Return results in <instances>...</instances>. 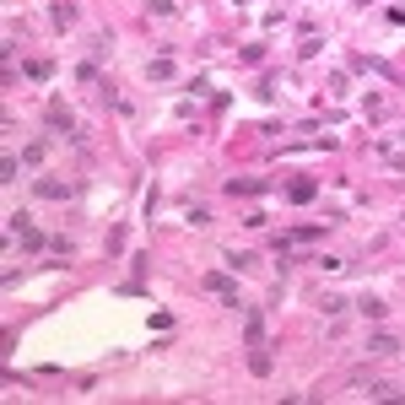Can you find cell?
<instances>
[{
  "instance_id": "cell-7",
  "label": "cell",
  "mask_w": 405,
  "mask_h": 405,
  "mask_svg": "<svg viewBox=\"0 0 405 405\" xmlns=\"http://www.w3.org/2000/svg\"><path fill=\"white\" fill-rule=\"evenodd\" d=\"M249 368H254L259 378L270 373V351H265V346H254V351H249Z\"/></svg>"
},
{
  "instance_id": "cell-10",
  "label": "cell",
  "mask_w": 405,
  "mask_h": 405,
  "mask_svg": "<svg viewBox=\"0 0 405 405\" xmlns=\"http://www.w3.org/2000/svg\"><path fill=\"white\" fill-rule=\"evenodd\" d=\"M76 81H81V87H97V81H103V76H97V65L87 60V65H76Z\"/></svg>"
},
{
  "instance_id": "cell-8",
  "label": "cell",
  "mask_w": 405,
  "mask_h": 405,
  "mask_svg": "<svg viewBox=\"0 0 405 405\" xmlns=\"http://www.w3.org/2000/svg\"><path fill=\"white\" fill-rule=\"evenodd\" d=\"M76 22V6L70 0H55V28H70Z\"/></svg>"
},
{
  "instance_id": "cell-2",
  "label": "cell",
  "mask_w": 405,
  "mask_h": 405,
  "mask_svg": "<svg viewBox=\"0 0 405 405\" xmlns=\"http://www.w3.org/2000/svg\"><path fill=\"white\" fill-rule=\"evenodd\" d=\"M49 135H76V114L65 103H49Z\"/></svg>"
},
{
  "instance_id": "cell-12",
  "label": "cell",
  "mask_w": 405,
  "mask_h": 405,
  "mask_svg": "<svg viewBox=\"0 0 405 405\" xmlns=\"http://www.w3.org/2000/svg\"><path fill=\"white\" fill-rule=\"evenodd\" d=\"M286 195H292V200H313V179H297V184H286Z\"/></svg>"
},
{
  "instance_id": "cell-3",
  "label": "cell",
  "mask_w": 405,
  "mask_h": 405,
  "mask_svg": "<svg viewBox=\"0 0 405 405\" xmlns=\"http://www.w3.org/2000/svg\"><path fill=\"white\" fill-rule=\"evenodd\" d=\"M32 195H38V200H70V184H65V179H38Z\"/></svg>"
},
{
  "instance_id": "cell-11",
  "label": "cell",
  "mask_w": 405,
  "mask_h": 405,
  "mask_svg": "<svg viewBox=\"0 0 405 405\" xmlns=\"http://www.w3.org/2000/svg\"><path fill=\"white\" fill-rule=\"evenodd\" d=\"M146 76H152V81H168V76H173V65H168V55H162V60H152V65H146Z\"/></svg>"
},
{
  "instance_id": "cell-4",
  "label": "cell",
  "mask_w": 405,
  "mask_h": 405,
  "mask_svg": "<svg viewBox=\"0 0 405 405\" xmlns=\"http://www.w3.org/2000/svg\"><path fill=\"white\" fill-rule=\"evenodd\" d=\"M351 65H357V70H373V76H384V81H400V76H395V65L373 60V55H351Z\"/></svg>"
},
{
  "instance_id": "cell-13",
  "label": "cell",
  "mask_w": 405,
  "mask_h": 405,
  "mask_svg": "<svg viewBox=\"0 0 405 405\" xmlns=\"http://www.w3.org/2000/svg\"><path fill=\"white\" fill-rule=\"evenodd\" d=\"M108 43H114L108 32H92V38H87V49H92V55H108Z\"/></svg>"
},
{
  "instance_id": "cell-5",
  "label": "cell",
  "mask_w": 405,
  "mask_h": 405,
  "mask_svg": "<svg viewBox=\"0 0 405 405\" xmlns=\"http://www.w3.org/2000/svg\"><path fill=\"white\" fill-rule=\"evenodd\" d=\"M270 179H227V195H265Z\"/></svg>"
},
{
  "instance_id": "cell-9",
  "label": "cell",
  "mask_w": 405,
  "mask_h": 405,
  "mask_svg": "<svg viewBox=\"0 0 405 405\" xmlns=\"http://www.w3.org/2000/svg\"><path fill=\"white\" fill-rule=\"evenodd\" d=\"M395 346H400V341H395V335H384V330H378L373 341H368V351H378V357H389V351H395Z\"/></svg>"
},
{
  "instance_id": "cell-1",
  "label": "cell",
  "mask_w": 405,
  "mask_h": 405,
  "mask_svg": "<svg viewBox=\"0 0 405 405\" xmlns=\"http://www.w3.org/2000/svg\"><path fill=\"white\" fill-rule=\"evenodd\" d=\"M206 292H217L227 308H244V303H238V281L227 276V270H211V276H206Z\"/></svg>"
},
{
  "instance_id": "cell-6",
  "label": "cell",
  "mask_w": 405,
  "mask_h": 405,
  "mask_svg": "<svg viewBox=\"0 0 405 405\" xmlns=\"http://www.w3.org/2000/svg\"><path fill=\"white\" fill-rule=\"evenodd\" d=\"M249 346H265V313H249V330H244Z\"/></svg>"
}]
</instances>
